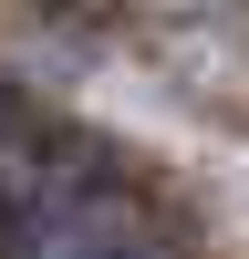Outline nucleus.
Wrapping results in <instances>:
<instances>
[{
	"mask_svg": "<svg viewBox=\"0 0 249 259\" xmlns=\"http://www.w3.org/2000/svg\"><path fill=\"white\" fill-rule=\"evenodd\" d=\"M0 259H177V228L104 145L0 94Z\"/></svg>",
	"mask_w": 249,
	"mask_h": 259,
	"instance_id": "obj_1",
	"label": "nucleus"
}]
</instances>
